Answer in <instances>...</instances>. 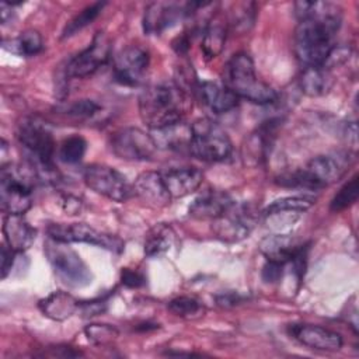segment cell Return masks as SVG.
<instances>
[{
    "label": "cell",
    "mask_w": 359,
    "mask_h": 359,
    "mask_svg": "<svg viewBox=\"0 0 359 359\" xmlns=\"http://www.w3.org/2000/svg\"><path fill=\"white\" fill-rule=\"evenodd\" d=\"M3 234L6 244L21 254L35 241L36 230L27 222L24 215H4Z\"/></svg>",
    "instance_id": "obj_20"
},
{
    "label": "cell",
    "mask_w": 359,
    "mask_h": 359,
    "mask_svg": "<svg viewBox=\"0 0 359 359\" xmlns=\"http://www.w3.org/2000/svg\"><path fill=\"white\" fill-rule=\"evenodd\" d=\"M160 172L171 199H178L194 194L203 181V172L194 165L171 167Z\"/></svg>",
    "instance_id": "obj_17"
},
{
    "label": "cell",
    "mask_w": 359,
    "mask_h": 359,
    "mask_svg": "<svg viewBox=\"0 0 359 359\" xmlns=\"http://www.w3.org/2000/svg\"><path fill=\"white\" fill-rule=\"evenodd\" d=\"M283 266L282 264H276V262H271V261H266V264L264 265L262 268V279L266 282V283H275L278 282L280 278H282V273H283Z\"/></svg>",
    "instance_id": "obj_40"
},
{
    "label": "cell",
    "mask_w": 359,
    "mask_h": 359,
    "mask_svg": "<svg viewBox=\"0 0 359 359\" xmlns=\"http://www.w3.org/2000/svg\"><path fill=\"white\" fill-rule=\"evenodd\" d=\"M3 48L18 56L31 57L38 55L43 49L42 35L36 29H25L14 39H4Z\"/></svg>",
    "instance_id": "obj_28"
},
{
    "label": "cell",
    "mask_w": 359,
    "mask_h": 359,
    "mask_svg": "<svg viewBox=\"0 0 359 359\" xmlns=\"http://www.w3.org/2000/svg\"><path fill=\"white\" fill-rule=\"evenodd\" d=\"M38 307L45 317L53 321H65L79 310L80 302L73 294L57 290L39 300Z\"/></svg>",
    "instance_id": "obj_23"
},
{
    "label": "cell",
    "mask_w": 359,
    "mask_h": 359,
    "mask_svg": "<svg viewBox=\"0 0 359 359\" xmlns=\"http://www.w3.org/2000/svg\"><path fill=\"white\" fill-rule=\"evenodd\" d=\"M275 122L271 121L266 125L261 126L257 132L251 133V136L245 140L243 146V160L248 165L261 164L268 154L269 146L272 143V136L275 132Z\"/></svg>",
    "instance_id": "obj_24"
},
{
    "label": "cell",
    "mask_w": 359,
    "mask_h": 359,
    "mask_svg": "<svg viewBox=\"0 0 359 359\" xmlns=\"http://www.w3.org/2000/svg\"><path fill=\"white\" fill-rule=\"evenodd\" d=\"M121 282L126 287L130 289H137L146 283V276L139 272L137 269H130V268H122L121 271Z\"/></svg>",
    "instance_id": "obj_38"
},
{
    "label": "cell",
    "mask_w": 359,
    "mask_h": 359,
    "mask_svg": "<svg viewBox=\"0 0 359 359\" xmlns=\"http://www.w3.org/2000/svg\"><path fill=\"white\" fill-rule=\"evenodd\" d=\"M81 201L79 198H74L72 195H67L63 198V209L69 215H77L81 210Z\"/></svg>",
    "instance_id": "obj_43"
},
{
    "label": "cell",
    "mask_w": 359,
    "mask_h": 359,
    "mask_svg": "<svg viewBox=\"0 0 359 359\" xmlns=\"http://www.w3.org/2000/svg\"><path fill=\"white\" fill-rule=\"evenodd\" d=\"M111 59V42L109 38L98 31L91 43L79 55L72 57L65 69L69 77L84 79L94 74L100 67L105 66Z\"/></svg>",
    "instance_id": "obj_13"
},
{
    "label": "cell",
    "mask_w": 359,
    "mask_h": 359,
    "mask_svg": "<svg viewBox=\"0 0 359 359\" xmlns=\"http://www.w3.org/2000/svg\"><path fill=\"white\" fill-rule=\"evenodd\" d=\"M17 254L18 252L13 251L7 244L1 245V279H6L11 272Z\"/></svg>",
    "instance_id": "obj_42"
},
{
    "label": "cell",
    "mask_w": 359,
    "mask_h": 359,
    "mask_svg": "<svg viewBox=\"0 0 359 359\" xmlns=\"http://www.w3.org/2000/svg\"><path fill=\"white\" fill-rule=\"evenodd\" d=\"M105 1H95L90 6H87L86 8H83L77 15H74L63 28L62 31V39L69 38L72 35H74L76 32L81 31L83 28H86L87 25H90L102 11V8L105 7Z\"/></svg>",
    "instance_id": "obj_31"
},
{
    "label": "cell",
    "mask_w": 359,
    "mask_h": 359,
    "mask_svg": "<svg viewBox=\"0 0 359 359\" xmlns=\"http://www.w3.org/2000/svg\"><path fill=\"white\" fill-rule=\"evenodd\" d=\"M191 107V95L174 81L147 86L139 97L140 118L151 130L182 122Z\"/></svg>",
    "instance_id": "obj_2"
},
{
    "label": "cell",
    "mask_w": 359,
    "mask_h": 359,
    "mask_svg": "<svg viewBox=\"0 0 359 359\" xmlns=\"http://www.w3.org/2000/svg\"><path fill=\"white\" fill-rule=\"evenodd\" d=\"M168 310L181 318H195L203 314V304L191 296H180L168 303Z\"/></svg>",
    "instance_id": "obj_34"
},
{
    "label": "cell",
    "mask_w": 359,
    "mask_h": 359,
    "mask_svg": "<svg viewBox=\"0 0 359 359\" xmlns=\"http://www.w3.org/2000/svg\"><path fill=\"white\" fill-rule=\"evenodd\" d=\"M257 220L258 213L251 205L233 202L226 212L212 220V230L217 238L226 243H237L250 236Z\"/></svg>",
    "instance_id": "obj_9"
},
{
    "label": "cell",
    "mask_w": 359,
    "mask_h": 359,
    "mask_svg": "<svg viewBox=\"0 0 359 359\" xmlns=\"http://www.w3.org/2000/svg\"><path fill=\"white\" fill-rule=\"evenodd\" d=\"M156 135H151L157 147H165L170 150H188L191 139V125H184L178 122L175 125L153 130Z\"/></svg>",
    "instance_id": "obj_27"
},
{
    "label": "cell",
    "mask_w": 359,
    "mask_h": 359,
    "mask_svg": "<svg viewBox=\"0 0 359 359\" xmlns=\"http://www.w3.org/2000/svg\"><path fill=\"white\" fill-rule=\"evenodd\" d=\"M84 334L91 344L98 346H108L118 338L119 331L111 324L91 323L86 325Z\"/></svg>",
    "instance_id": "obj_35"
},
{
    "label": "cell",
    "mask_w": 359,
    "mask_h": 359,
    "mask_svg": "<svg viewBox=\"0 0 359 359\" xmlns=\"http://www.w3.org/2000/svg\"><path fill=\"white\" fill-rule=\"evenodd\" d=\"M345 171V163L334 156H317L306 167L276 177L275 182L286 188L317 191L338 181Z\"/></svg>",
    "instance_id": "obj_4"
},
{
    "label": "cell",
    "mask_w": 359,
    "mask_h": 359,
    "mask_svg": "<svg viewBox=\"0 0 359 359\" xmlns=\"http://www.w3.org/2000/svg\"><path fill=\"white\" fill-rule=\"evenodd\" d=\"M185 15V4L154 1L150 3L143 14V31L147 35H160Z\"/></svg>",
    "instance_id": "obj_16"
},
{
    "label": "cell",
    "mask_w": 359,
    "mask_h": 359,
    "mask_svg": "<svg viewBox=\"0 0 359 359\" xmlns=\"http://www.w3.org/2000/svg\"><path fill=\"white\" fill-rule=\"evenodd\" d=\"M83 181L91 191L114 202H125L133 194L126 178L107 164L87 165L83 171Z\"/></svg>",
    "instance_id": "obj_11"
},
{
    "label": "cell",
    "mask_w": 359,
    "mask_h": 359,
    "mask_svg": "<svg viewBox=\"0 0 359 359\" xmlns=\"http://www.w3.org/2000/svg\"><path fill=\"white\" fill-rule=\"evenodd\" d=\"M86 150H87V142L84 140V137L79 135H73L62 142L59 147V158L63 163L76 164L84 157Z\"/></svg>",
    "instance_id": "obj_33"
},
{
    "label": "cell",
    "mask_w": 359,
    "mask_h": 359,
    "mask_svg": "<svg viewBox=\"0 0 359 359\" xmlns=\"http://www.w3.org/2000/svg\"><path fill=\"white\" fill-rule=\"evenodd\" d=\"M45 255L56 276L70 287H84L93 282V273L81 257L66 243L50 240L45 244Z\"/></svg>",
    "instance_id": "obj_7"
},
{
    "label": "cell",
    "mask_w": 359,
    "mask_h": 359,
    "mask_svg": "<svg viewBox=\"0 0 359 359\" xmlns=\"http://www.w3.org/2000/svg\"><path fill=\"white\" fill-rule=\"evenodd\" d=\"M100 109H101V107L95 101L83 98V100H77V101L66 105L62 111L69 116L84 119V118L94 116Z\"/></svg>",
    "instance_id": "obj_37"
},
{
    "label": "cell",
    "mask_w": 359,
    "mask_h": 359,
    "mask_svg": "<svg viewBox=\"0 0 359 359\" xmlns=\"http://www.w3.org/2000/svg\"><path fill=\"white\" fill-rule=\"evenodd\" d=\"M255 17V4L254 3H238L234 4V10L230 13L229 24L236 29H248L252 25Z\"/></svg>",
    "instance_id": "obj_36"
},
{
    "label": "cell",
    "mask_w": 359,
    "mask_h": 359,
    "mask_svg": "<svg viewBox=\"0 0 359 359\" xmlns=\"http://www.w3.org/2000/svg\"><path fill=\"white\" fill-rule=\"evenodd\" d=\"M223 86L238 98L252 104H271L278 98V93L265 81L259 80L251 56L245 52L233 55L223 67Z\"/></svg>",
    "instance_id": "obj_3"
},
{
    "label": "cell",
    "mask_w": 359,
    "mask_h": 359,
    "mask_svg": "<svg viewBox=\"0 0 359 359\" xmlns=\"http://www.w3.org/2000/svg\"><path fill=\"white\" fill-rule=\"evenodd\" d=\"M303 244L297 243L292 236L273 233L265 236L259 241V252L266 258V261L286 265L289 264L294 255L302 250Z\"/></svg>",
    "instance_id": "obj_19"
},
{
    "label": "cell",
    "mask_w": 359,
    "mask_h": 359,
    "mask_svg": "<svg viewBox=\"0 0 359 359\" xmlns=\"http://www.w3.org/2000/svg\"><path fill=\"white\" fill-rule=\"evenodd\" d=\"M289 334L302 345L317 351L335 352L339 351L344 344L338 332L314 324H292Z\"/></svg>",
    "instance_id": "obj_15"
},
{
    "label": "cell",
    "mask_w": 359,
    "mask_h": 359,
    "mask_svg": "<svg viewBox=\"0 0 359 359\" xmlns=\"http://www.w3.org/2000/svg\"><path fill=\"white\" fill-rule=\"evenodd\" d=\"M196 91L202 102L215 114L229 112L238 104V97L223 84L202 81L198 84Z\"/></svg>",
    "instance_id": "obj_22"
},
{
    "label": "cell",
    "mask_w": 359,
    "mask_h": 359,
    "mask_svg": "<svg viewBox=\"0 0 359 359\" xmlns=\"http://www.w3.org/2000/svg\"><path fill=\"white\" fill-rule=\"evenodd\" d=\"M233 202V198L227 192L208 189L191 203L189 216L199 220H215L226 212Z\"/></svg>",
    "instance_id": "obj_21"
},
{
    "label": "cell",
    "mask_w": 359,
    "mask_h": 359,
    "mask_svg": "<svg viewBox=\"0 0 359 359\" xmlns=\"http://www.w3.org/2000/svg\"><path fill=\"white\" fill-rule=\"evenodd\" d=\"M150 65V53L140 45L125 48L115 59L114 79L116 83L133 87L142 83Z\"/></svg>",
    "instance_id": "obj_14"
},
{
    "label": "cell",
    "mask_w": 359,
    "mask_h": 359,
    "mask_svg": "<svg viewBox=\"0 0 359 359\" xmlns=\"http://www.w3.org/2000/svg\"><path fill=\"white\" fill-rule=\"evenodd\" d=\"M316 203V198L309 195H294V196H285L280 199L273 201L268 205L264 210V215L275 213V212H290L302 215L303 212L309 210Z\"/></svg>",
    "instance_id": "obj_30"
},
{
    "label": "cell",
    "mask_w": 359,
    "mask_h": 359,
    "mask_svg": "<svg viewBox=\"0 0 359 359\" xmlns=\"http://www.w3.org/2000/svg\"><path fill=\"white\" fill-rule=\"evenodd\" d=\"M215 299H216L217 306L229 309V307H233V306H237V304L243 303L247 299V296H243L238 292H224V293L217 294Z\"/></svg>",
    "instance_id": "obj_41"
},
{
    "label": "cell",
    "mask_w": 359,
    "mask_h": 359,
    "mask_svg": "<svg viewBox=\"0 0 359 359\" xmlns=\"http://www.w3.org/2000/svg\"><path fill=\"white\" fill-rule=\"evenodd\" d=\"M226 36L227 27L224 21L217 15H212V18L203 28L201 43L202 52L208 59H213L222 53L226 43Z\"/></svg>",
    "instance_id": "obj_26"
},
{
    "label": "cell",
    "mask_w": 359,
    "mask_h": 359,
    "mask_svg": "<svg viewBox=\"0 0 359 359\" xmlns=\"http://www.w3.org/2000/svg\"><path fill=\"white\" fill-rule=\"evenodd\" d=\"M332 86V77L328 69L318 67H304L300 77V88L309 97H318L325 94Z\"/></svg>",
    "instance_id": "obj_29"
},
{
    "label": "cell",
    "mask_w": 359,
    "mask_h": 359,
    "mask_svg": "<svg viewBox=\"0 0 359 359\" xmlns=\"http://www.w3.org/2000/svg\"><path fill=\"white\" fill-rule=\"evenodd\" d=\"M359 196V180L358 175L352 177L346 184L341 187V189L334 195L331 203H330V210L331 212H341L349 206H352Z\"/></svg>",
    "instance_id": "obj_32"
},
{
    "label": "cell",
    "mask_w": 359,
    "mask_h": 359,
    "mask_svg": "<svg viewBox=\"0 0 359 359\" xmlns=\"http://www.w3.org/2000/svg\"><path fill=\"white\" fill-rule=\"evenodd\" d=\"M46 233L50 240L59 243H86L114 252L123 250V241L118 236L100 231L86 223H52L48 226Z\"/></svg>",
    "instance_id": "obj_8"
},
{
    "label": "cell",
    "mask_w": 359,
    "mask_h": 359,
    "mask_svg": "<svg viewBox=\"0 0 359 359\" xmlns=\"http://www.w3.org/2000/svg\"><path fill=\"white\" fill-rule=\"evenodd\" d=\"M175 243V231L167 223L154 224L144 237L143 251L149 258L160 257L165 254Z\"/></svg>",
    "instance_id": "obj_25"
},
{
    "label": "cell",
    "mask_w": 359,
    "mask_h": 359,
    "mask_svg": "<svg viewBox=\"0 0 359 359\" xmlns=\"http://www.w3.org/2000/svg\"><path fill=\"white\" fill-rule=\"evenodd\" d=\"M299 25L294 31V53L306 67L324 66L334 49L335 35L341 27L342 10L338 4L324 1H296Z\"/></svg>",
    "instance_id": "obj_1"
},
{
    "label": "cell",
    "mask_w": 359,
    "mask_h": 359,
    "mask_svg": "<svg viewBox=\"0 0 359 359\" xmlns=\"http://www.w3.org/2000/svg\"><path fill=\"white\" fill-rule=\"evenodd\" d=\"M35 174L29 165L8 164L0 172V205L6 215H24L32 206Z\"/></svg>",
    "instance_id": "obj_5"
},
{
    "label": "cell",
    "mask_w": 359,
    "mask_h": 359,
    "mask_svg": "<svg viewBox=\"0 0 359 359\" xmlns=\"http://www.w3.org/2000/svg\"><path fill=\"white\" fill-rule=\"evenodd\" d=\"M231 140L226 130L209 118L196 119L191 125L188 153L209 163L226 160L231 154Z\"/></svg>",
    "instance_id": "obj_6"
},
{
    "label": "cell",
    "mask_w": 359,
    "mask_h": 359,
    "mask_svg": "<svg viewBox=\"0 0 359 359\" xmlns=\"http://www.w3.org/2000/svg\"><path fill=\"white\" fill-rule=\"evenodd\" d=\"M17 139L28 153V161L52 164L55 140L45 123L25 118L18 123Z\"/></svg>",
    "instance_id": "obj_12"
},
{
    "label": "cell",
    "mask_w": 359,
    "mask_h": 359,
    "mask_svg": "<svg viewBox=\"0 0 359 359\" xmlns=\"http://www.w3.org/2000/svg\"><path fill=\"white\" fill-rule=\"evenodd\" d=\"M109 147L118 158L126 161L150 160L158 149L150 133L135 126L115 130L109 137Z\"/></svg>",
    "instance_id": "obj_10"
},
{
    "label": "cell",
    "mask_w": 359,
    "mask_h": 359,
    "mask_svg": "<svg viewBox=\"0 0 359 359\" xmlns=\"http://www.w3.org/2000/svg\"><path fill=\"white\" fill-rule=\"evenodd\" d=\"M108 296H109V294H107V296H104V297L94 299V300L81 302L79 310H81V313H83L84 316H97V314H101V313H104L105 309H107Z\"/></svg>",
    "instance_id": "obj_39"
},
{
    "label": "cell",
    "mask_w": 359,
    "mask_h": 359,
    "mask_svg": "<svg viewBox=\"0 0 359 359\" xmlns=\"http://www.w3.org/2000/svg\"><path fill=\"white\" fill-rule=\"evenodd\" d=\"M133 194L144 203L153 208H164L171 202V196L165 188L161 172L143 171L133 182Z\"/></svg>",
    "instance_id": "obj_18"
}]
</instances>
